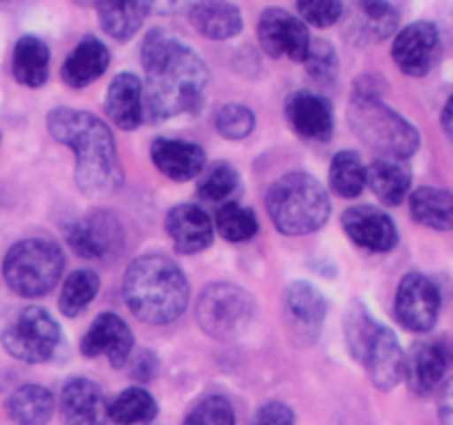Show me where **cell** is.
<instances>
[{"instance_id": "20", "label": "cell", "mask_w": 453, "mask_h": 425, "mask_svg": "<svg viewBox=\"0 0 453 425\" xmlns=\"http://www.w3.org/2000/svg\"><path fill=\"white\" fill-rule=\"evenodd\" d=\"M286 115L290 127L308 140L326 142L334 133V111L330 102L319 93H292L286 102Z\"/></svg>"}, {"instance_id": "6", "label": "cell", "mask_w": 453, "mask_h": 425, "mask_svg": "<svg viewBox=\"0 0 453 425\" xmlns=\"http://www.w3.org/2000/svg\"><path fill=\"white\" fill-rule=\"evenodd\" d=\"M348 120L352 131L383 158L407 159L418 151L420 133L414 124L383 104L379 96L352 93Z\"/></svg>"}, {"instance_id": "14", "label": "cell", "mask_w": 453, "mask_h": 425, "mask_svg": "<svg viewBox=\"0 0 453 425\" xmlns=\"http://www.w3.org/2000/svg\"><path fill=\"white\" fill-rule=\"evenodd\" d=\"M453 367V339L436 336L414 344L410 354H405V379L410 388L420 397L432 394Z\"/></svg>"}, {"instance_id": "32", "label": "cell", "mask_w": 453, "mask_h": 425, "mask_svg": "<svg viewBox=\"0 0 453 425\" xmlns=\"http://www.w3.org/2000/svg\"><path fill=\"white\" fill-rule=\"evenodd\" d=\"M330 186L341 197H358L365 189V166L354 151H341L330 164Z\"/></svg>"}, {"instance_id": "30", "label": "cell", "mask_w": 453, "mask_h": 425, "mask_svg": "<svg viewBox=\"0 0 453 425\" xmlns=\"http://www.w3.org/2000/svg\"><path fill=\"white\" fill-rule=\"evenodd\" d=\"M100 27L113 40L127 42L140 31L142 22L149 16V3H97L96 4Z\"/></svg>"}, {"instance_id": "41", "label": "cell", "mask_w": 453, "mask_h": 425, "mask_svg": "<svg viewBox=\"0 0 453 425\" xmlns=\"http://www.w3.org/2000/svg\"><path fill=\"white\" fill-rule=\"evenodd\" d=\"M438 416L442 425H453V376L442 385L441 398H438Z\"/></svg>"}, {"instance_id": "11", "label": "cell", "mask_w": 453, "mask_h": 425, "mask_svg": "<svg viewBox=\"0 0 453 425\" xmlns=\"http://www.w3.org/2000/svg\"><path fill=\"white\" fill-rule=\"evenodd\" d=\"M66 243L75 255L106 259L122 251L124 228L111 211H91L66 228Z\"/></svg>"}, {"instance_id": "38", "label": "cell", "mask_w": 453, "mask_h": 425, "mask_svg": "<svg viewBox=\"0 0 453 425\" xmlns=\"http://www.w3.org/2000/svg\"><path fill=\"white\" fill-rule=\"evenodd\" d=\"M184 425H234V410L228 398L206 397L188 412Z\"/></svg>"}, {"instance_id": "10", "label": "cell", "mask_w": 453, "mask_h": 425, "mask_svg": "<svg viewBox=\"0 0 453 425\" xmlns=\"http://www.w3.org/2000/svg\"><path fill=\"white\" fill-rule=\"evenodd\" d=\"M327 301L319 288L308 282H295L283 292V319L296 345L317 344L326 321Z\"/></svg>"}, {"instance_id": "24", "label": "cell", "mask_w": 453, "mask_h": 425, "mask_svg": "<svg viewBox=\"0 0 453 425\" xmlns=\"http://www.w3.org/2000/svg\"><path fill=\"white\" fill-rule=\"evenodd\" d=\"M109 62L111 53L106 44L97 40L96 35H87L62 65V80L71 89H82L96 82L109 69Z\"/></svg>"}, {"instance_id": "37", "label": "cell", "mask_w": 453, "mask_h": 425, "mask_svg": "<svg viewBox=\"0 0 453 425\" xmlns=\"http://www.w3.org/2000/svg\"><path fill=\"white\" fill-rule=\"evenodd\" d=\"M215 127L219 135H224L226 140H243L255 128V115H252V111L246 104L233 102V104H224L217 111Z\"/></svg>"}, {"instance_id": "12", "label": "cell", "mask_w": 453, "mask_h": 425, "mask_svg": "<svg viewBox=\"0 0 453 425\" xmlns=\"http://www.w3.org/2000/svg\"><path fill=\"white\" fill-rule=\"evenodd\" d=\"M396 319L411 332H429L441 313V290L423 273H407L396 290Z\"/></svg>"}, {"instance_id": "40", "label": "cell", "mask_w": 453, "mask_h": 425, "mask_svg": "<svg viewBox=\"0 0 453 425\" xmlns=\"http://www.w3.org/2000/svg\"><path fill=\"white\" fill-rule=\"evenodd\" d=\"M252 425H295V412L281 401H270L257 410Z\"/></svg>"}, {"instance_id": "34", "label": "cell", "mask_w": 453, "mask_h": 425, "mask_svg": "<svg viewBox=\"0 0 453 425\" xmlns=\"http://www.w3.org/2000/svg\"><path fill=\"white\" fill-rule=\"evenodd\" d=\"M217 230L228 242H248L259 230V221L250 208L230 202L217 212Z\"/></svg>"}, {"instance_id": "1", "label": "cell", "mask_w": 453, "mask_h": 425, "mask_svg": "<svg viewBox=\"0 0 453 425\" xmlns=\"http://www.w3.org/2000/svg\"><path fill=\"white\" fill-rule=\"evenodd\" d=\"M142 66L146 82L144 118L164 122L202 106L208 84V71L202 58L166 29L149 31L142 40Z\"/></svg>"}, {"instance_id": "23", "label": "cell", "mask_w": 453, "mask_h": 425, "mask_svg": "<svg viewBox=\"0 0 453 425\" xmlns=\"http://www.w3.org/2000/svg\"><path fill=\"white\" fill-rule=\"evenodd\" d=\"M106 115L122 131H135L144 120V93L135 73L115 75L104 100Z\"/></svg>"}, {"instance_id": "15", "label": "cell", "mask_w": 453, "mask_h": 425, "mask_svg": "<svg viewBox=\"0 0 453 425\" xmlns=\"http://www.w3.org/2000/svg\"><path fill=\"white\" fill-rule=\"evenodd\" d=\"M392 56L403 73L423 78L441 60V31L434 22H411L394 40Z\"/></svg>"}, {"instance_id": "9", "label": "cell", "mask_w": 453, "mask_h": 425, "mask_svg": "<svg viewBox=\"0 0 453 425\" xmlns=\"http://www.w3.org/2000/svg\"><path fill=\"white\" fill-rule=\"evenodd\" d=\"M3 345L18 361L44 363L60 345V326L47 310L29 305L3 332Z\"/></svg>"}, {"instance_id": "33", "label": "cell", "mask_w": 453, "mask_h": 425, "mask_svg": "<svg viewBox=\"0 0 453 425\" xmlns=\"http://www.w3.org/2000/svg\"><path fill=\"white\" fill-rule=\"evenodd\" d=\"M97 290H100V277L93 270H75L62 286L60 313L65 317H78L96 299Z\"/></svg>"}, {"instance_id": "13", "label": "cell", "mask_w": 453, "mask_h": 425, "mask_svg": "<svg viewBox=\"0 0 453 425\" xmlns=\"http://www.w3.org/2000/svg\"><path fill=\"white\" fill-rule=\"evenodd\" d=\"M257 34H259V42L268 56H286L295 62H303L310 51V44H312L305 22L279 7H270L261 13Z\"/></svg>"}, {"instance_id": "22", "label": "cell", "mask_w": 453, "mask_h": 425, "mask_svg": "<svg viewBox=\"0 0 453 425\" xmlns=\"http://www.w3.org/2000/svg\"><path fill=\"white\" fill-rule=\"evenodd\" d=\"M150 159L164 175L175 182L193 180V177L202 175L206 168V155H203L202 146L186 140L157 137L150 144Z\"/></svg>"}, {"instance_id": "8", "label": "cell", "mask_w": 453, "mask_h": 425, "mask_svg": "<svg viewBox=\"0 0 453 425\" xmlns=\"http://www.w3.org/2000/svg\"><path fill=\"white\" fill-rule=\"evenodd\" d=\"M255 299L234 283L217 282L203 288L195 305V317L202 330L215 339H237L255 319Z\"/></svg>"}, {"instance_id": "2", "label": "cell", "mask_w": 453, "mask_h": 425, "mask_svg": "<svg viewBox=\"0 0 453 425\" xmlns=\"http://www.w3.org/2000/svg\"><path fill=\"white\" fill-rule=\"evenodd\" d=\"M47 128L75 153V184L88 197H109L122 186L124 173L111 128L88 111L58 106Z\"/></svg>"}, {"instance_id": "28", "label": "cell", "mask_w": 453, "mask_h": 425, "mask_svg": "<svg viewBox=\"0 0 453 425\" xmlns=\"http://www.w3.org/2000/svg\"><path fill=\"white\" fill-rule=\"evenodd\" d=\"M53 394L38 383L13 390L7 398V414L18 425H44L53 414Z\"/></svg>"}, {"instance_id": "7", "label": "cell", "mask_w": 453, "mask_h": 425, "mask_svg": "<svg viewBox=\"0 0 453 425\" xmlns=\"http://www.w3.org/2000/svg\"><path fill=\"white\" fill-rule=\"evenodd\" d=\"M65 270V252L49 239L31 237L13 243L3 264L7 286L20 297H42Z\"/></svg>"}, {"instance_id": "26", "label": "cell", "mask_w": 453, "mask_h": 425, "mask_svg": "<svg viewBox=\"0 0 453 425\" xmlns=\"http://www.w3.org/2000/svg\"><path fill=\"white\" fill-rule=\"evenodd\" d=\"M188 20L195 29L211 40H228L243 27L242 12L230 3H193Z\"/></svg>"}, {"instance_id": "29", "label": "cell", "mask_w": 453, "mask_h": 425, "mask_svg": "<svg viewBox=\"0 0 453 425\" xmlns=\"http://www.w3.org/2000/svg\"><path fill=\"white\" fill-rule=\"evenodd\" d=\"M410 211L411 217L427 228H453V193L449 190L436 189V186L416 189L410 197Z\"/></svg>"}, {"instance_id": "36", "label": "cell", "mask_w": 453, "mask_h": 425, "mask_svg": "<svg viewBox=\"0 0 453 425\" xmlns=\"http://www.w3.org/2000/svg\"><path fill=\"white\" fill-rule=\"evenodd\" d=\"M303 62L308 66L310 78L317 80L319 84H332L339 78V58H336L334 47L326 40H312Z\"/></svg>"}, {"instance_id": "31", "label": "cell", "mask_w": 453, "mask_h": 425, "mask_svg": "<svg viewBox=\"0 0 453 425\" xmlns=\"http://www.w3.org/2000/svg\"><path fill=\"white\" fill-rule=\"evenodd\" d=\"M157 416V401L142 388H127L109 403V419L118 425L150 423Z\"/></svg>"}, {"instance_id": "3", "label": "cell", "mask_w": 453, "mask_h": 425, "mask_svg": "<svg viewBox=\"0 0 453 425\" xmlns=\"http://www.w3.org/2000/svg\"><path fill=\"white\" fill-rule=\"evenodd\" d=\"M124 299L131 313L149 326H166L184 314L190 286L184 270L166 255H142L124 274Z\"/></svg>"}, {"instance_id": "42", "label": "cell", "mask_w": 453, "mask_h": 425, "mask_svg": "<svg viewBox=\"0 0 453 425\" xmlns=\"http://www.w3.org/2000/svg\"><path fill=\"white\" fill-rule=\"evenodd\" d=\"M155 372H157V361H155V357L150 352H140L137 354L135 363H133V372L131 375L135 376V379H142V381H149L153 379Z\"/></svg>"}, {"instance_id": "19", "label": "cell", "mask_w": 453, "mask_h": 425, "mask_svg": "<svg viewBox=\"0 0 453 425\" xmlns=\"http://www.w3.org/2000/svg\"><path fill=\"white\" fill-rule=\"evenodd\" d=\"M398 27V12L389 3H354L343 18L345 38L357 44H374L389 38Z\"/></svg>"}, {"instance_id": "18", "label": "cell", "mask_w": 453, "mask_h": 425, "mask_svg": "<svg viewBox=\"0 0 453 425\" xmlns=\"http://www.w3.org/2000/svg\"><path fill=\"white\" fill-rule=\"evenodd\" d=\"M62 425H104L109 419L104 392L91 379L66 381L60 394Z\"/></svg>"}, {"instance_id": "21", "label": "cell", "mask_w": 453, "mask_h": 425, "mask_svg": "<svg viewBox=\"0 0 453 425\" xmlns=\"http://www.w3.org/2000/svg\"><path fill=\"white\" fill-rule=\"evenodd\" d=\"M166 233L181 255H195L212 243V221L203 208L180 204L166 215Z\"/></svg>"}, {"instance_id": "17", "label": "cell", "mask_w": 453, "mask_h": 425, "mask_svg": "<svg viewBox=\"0 0 453 425\" xmlns=\"http://www.w3.org/2000/svg\"><path fill=\"white\" fill-rule=\"evenodd\" d=\"M341 221L348 237L367 251L388 252L398 243V230L392 217L374 206L348 208Z\"/></svg>"}, {"instance_id": "39", "label": "cell", "mask_w": 453, "mask_h": 425, "mask_svg": "<svg viewBox=\"0 0 453 425\" xmlns=\"http://www.w3.org/2000/svg\"><path fill=\"white\" fill-rule=\"evenodd\" d=\"M296 12L308 25L314 27H332L343 16V4L336 0H310V3H296Z\"/></svg>"}, {"instance_id": "5", "label": "cell", "mask_w": 453, "mask_h": 425, "mask_svg": "<svg viewBox=\"0 0 453 425\" xmlns=\"http://www.w3.org/2000/svg\"><path fill=\"white\" fill-rule=\"evenodd\" d=\"M265 208L283 235L299 237L321 228L332 212L330 195L310 173H286L270 186Z\"/></svg>"}, {"instance_id": "35", "label": "cell", "mask_w": 453, "mask_h": 425, "mask_svg": "<svg viewBox=\"0 0 453 425\" xmlns=\"http://www.w3.org/2000/svg\"><path fill=\"white\" fill-rule=\"evenodd\" d=\"M239 184V175L230 164L217 162L203 173V177L197 184V195L206 202H221L228 197Z\"/></svg>"}, {"instance_id": "16", "label": "cell", "mask_w": 453, "mask_h": 425, "mask_svg": "<svg viewBox=\"0 0 453 425\" xmlns=\"http://www.w3.org/2000/svg\"><path fill=\"white\" fill-rule=\"evenodd\" d=\"M133 332L124 319L113 313H102L80 341L84 357L96 359L104 354L113 367H124L133 354Z\"/></svg>"}, {"instance_id": "4", "label": "cell", "mask_w": 453, "mask_h": 425, "mask_svg": "<svg viewBox=\"0 0 453 425\" xmlns=\"http://www.w3.org/2000/svg\"><path fill=\"white\" fill-rule=\"evenodd\" d=\"M345 341L349 354L361 363L379 390H392L405 375V352L396 335L354 301L345 313Z\"/></svg>"}, {"instance_id": "27", "label": "cell", "mask_w": 453, "mask_h": 425, "mask_svg": "<svg viewBox=\"0 0 453 425\" xmlns=\"http://www.w3.org/2000/svg\"><path fill=\"white\" fill-rule=\"evenodd\" d=\"M49 47L35 35H22L13 47L12 69L13 75L25 87H42L49 78Z\"/></svg>"}, {"instance_id": "43", "label": "cell", "mask_w": 453, "mask_h": 425, "mask_svg": "<svg viewBox=\"0 0 453 425\" xmlns=\"http://www.w3.org/2000/svg\"><path fill=\"white\" fill-rule=\"evenodd\" d=\"M441 122H442V128H445L447 137L453 142V96L447 100L445 109H442V115H441Z\"/></svg>"}, {"instance_id": "25", "label": "cell", "mask_w": 453, "mask_h": 425, "mask_svg": "<svg viewBox=\"0 0 453 425\" xmlns=\"http://www.w3.org/2000/svg\"><path fill=\"white\" fill-rule=\"evenodd\" d=\"M365 186L388 206H398L411 189V171L403 159L380 158L365 166Z\"/></svg>"}]
</instances>
